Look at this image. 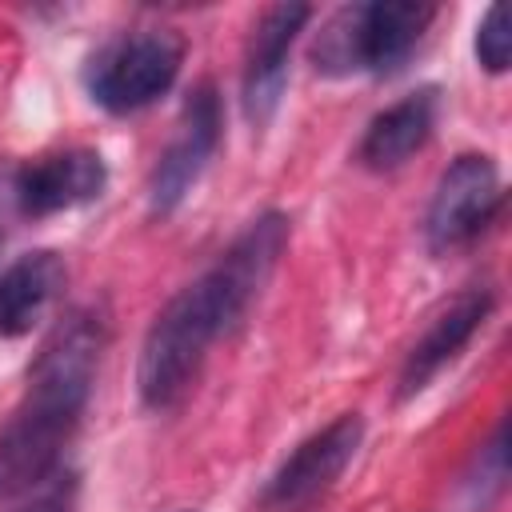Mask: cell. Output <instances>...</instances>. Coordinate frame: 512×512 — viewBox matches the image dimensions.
<instances>
[{"mask_svg":"<svg viewBox=\"0 0 512 512\" xmlns=\"http://www.w3.org/2000/svg\"><path fill=\"white\" fill-rule=\"evenodd\" d=\"M284 244H288V216L284 212L256 216L152 320L136 364V388L152 412H168L188 396L208 348L248 316Z\"/></svg>","mask_w":512,"mask_h":512,"instance_id":"obj_1","label":"cell"},{"mask_svg":"<svg viewBox=\"0 0 512 512\" xmlns=\"http://www.w3.org/2000/svg\"><path fill=\"white\" fill-rule=\"evenodd\" d=\"M108 328L92 308H76L44 340L28 388L0 428V500L24 496L60 464L88 408Z\"/></svg>","mask_w":512,"mask_h":512,"instance_id":"obj_2","label":"cell"},{"mask_svg":"<svg viewBox=\"0 0 512 512\" xmlns=\"http://www.w3.org/2000/svg\"><path fill=\"white\" fill-rule=\"evenodd\" d=\"M436 8L420 0H368V4H348L340 8L316 36L312 60L316 72L328 76H388L396 72L420 36L428 32Z\"/></svg>","mask_w":512,"mask_h":512,"instance_id":"obj_3","label":"cell"},{"mask_svg":"<svg viewBox=\"0 0 512 512\" xmlns=\"http://www.w3.org/2000/svg\"><path fill=\"white\" fill-rule=\"evenodd\" d=\"M180 64H184V40L172 28H136L116 36L88 60L84 84L104 112L128 116L156 104L176 84Z\"/></svg>","mask_w":512,"mask_h":512,"instance_id":"obj_4","label":"cell"},{"mask_svg":"<svg viewBox=\"0 0 512 512\" xmlns=\"http://www.w3.org/2000/svg\"><path fill=\"white\" fill-rule=\"evenodd\" d=\"M504 188L500 172L488 156H456L444 176L436 180V192L424 212V240L432 252H452L472 244L500 212Z\"/></svg>","mask_w":512,"mask_h":512,"instance_id":"obj_5","label":"cell"},{"mask_svg":"<svg viewBox=\"0 0 512 512\" xmlns=\"http://www.w3.org/2000/svg\"><path fill=\"white\" fill-rule=\"evenodd\" d=\"M364 440V420L356 412L336 416L328 428H320L316 436H308L268 480L260 508L264 512H308L312 504H320L332 484L340 480V472L352 464L356 448Z\"/></svg>","mask_w":512,"mask_h":512,"instance_id":"obj_6","label":"cell"},{"mask_svg":"<svg viewBox=\"0 0 512 512\" xmlns=\"http://www.w3.org/2000/svg\"><path fill=\"white\" fill-rule=\"evenodd\" d=\"M216 144H220V96L212 84H196L184 100L176 136L168 140V148L160 152L148 176V208L156 216H168L180 208V200L192 192L204 164L212 160Z\"/></svg>","mask_w":512,"mask_h":512,"instance_id":"obj_7","label":"cell"},{"mask_svg":"<svg viewBox=\"0 0 512 512\" xmlns=\"http://www.w3.org/2000/svg\"><path fill=\"white\" fill-rule=\"evenodd\" d=\"M312 8L308 4H276L260 16L252 40H248V56H244V84H240V100H244V116L248 124L264 128L284 96L288 84V52L296 32L308 24Z\"/></svg>","mask_w":512,"mask_h":512,"instance_id":"obj_8","label":"cell"},{"mask_svg":"<svg viewBox=\"0 0 512 512\" xmlns=\"http://www.w3.org/2000/svg\"><path fill=\"white\" fill-rule=\"evenodd\" d=\"M108 184V168L92 148H64L24 164L12 180L16 208L24 216H52L92 204Z\"/></svg>","mask_w":512,"mask_h":512,"instance_id":"obj_9","label":"cell"},{"mask_svg":"<svg viewBox=\"0 0 512 512\" xmlns=\"http://www.w3.org/2000/svg\"><path fill=\"white\" fill-rule=\"evenodd\" d=\"M488 312H492V292H488V288H468V292H460V296L428 324V332L412 344V352H408V360H404V368H400V380H396V384H400L396 396L408 400V396L424 392L428 380H432L448 360H456V352L476 336V328L488 320Z\"/></svg>","mask_w":512,"mask_h":512,"instance_id":"obj_10","label":"cell"},{"mask_svg":"<svg viewBox=\"0 0 512 512\" xmlns=\"http://www.w3.org/2000/svg\"><path fill=\"white\" fill-rule=\"evenodd\" d=\"M64 260L48 248L24 252L0 272V336L32 332L64 288Z\"/></svg>","mask_w":512,"mask_h":512,"instance_id":"obj_11","label":"cell"},{"mask_svg":"<svg viewBox=\"0 0 512 512\" xmlns=\"http://www.w3.org/2000/svg\"><path fill=\"white\" fill-rule=\"evenodd\" d=\"M432 124H436V92L420 88V92H412V96H404V100H396L372 116L356 156L372 172L400 168L408 156H416L428 144Z\"/></svg>","mask_w":512,"mask_h":512,"instance_id":"obj_12","label":"cell"},{"mask_svg":"<svg viewBox=\"0 0 512 512\" xmlns=\"http://www.w3.org/2000/svg\"><path fill=\"white\" fill-rule=\"evenodd\" d=\"M508 480V428L500 424L496 436L480 448L476 456V476H468V492H472V508H484Z\"/></svg>","mask_w":512,"mask_h":512,"instance_id":"obj_13","label":"cell"},{"mask_svg":"<svg viewBox=\"0 0 512 512\" xmlns=\"http://www.w3.org/2000/svg\"><path fill=\"white\" fill-rule=\"evenodd\" d=\"M476 60L488 68V72H508V60H512V32H508V8L504 4H492L476 28Z\"/></svg>","mask_w":512,"mask_h":512,"instance_id":"obj_14","label":"cell"},{"mask_svg":"<svg viewBox=\"0 0 512 512\" xmlns=\"http://www.w3.org/2000/svg\"><path fill=\"white\" fill-rule=\"evenodd\" d=\"M28 512H68V504H56V500H44V504H36V508H28Z\"/></svg>","mask_w":512,"mask_h":512,"instance_id":"obj_15","label":"cell"},{"mask_svg":"<svg viewBox=\"0 0 512 512\" xmlns=\"http://www.w3.org/2000/svg\"><path fill=\"white\" fill-rule=\"evenodd\" d=\"M0 240H4V236H0Z\"/></svg>","mask_w":512,"mask_h":512,"instance_id":"obj_16","label":"cell"}]
</instances>
